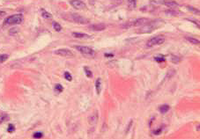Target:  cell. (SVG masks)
<instances>
[{
    "label": "cell",
    "mask_w": 200,
    "mask_h": 139,
    "mask_svg": "<svg viewBox=\"0 0 200 139\" xmlns=\"http://www.w3.org/2000/svg\"><path fill=\"white\" fill-rule=\"evenodd\" d=\"M74 48L80 53L82 54L84 57L87 58H93L95 57V52L93 49H92L89 47L86 46H74Z\"/></svg>",
    "instance_id": "obj_1"
},
{
    "label": "cell",
    "mask_w": 200,
    "mask_h": 139,
    "mask_svg": "<svg viewBox=\"0 0 200 139\" xmlns=\"http://www.w3.org/2000/svg\"><path fill=\"white\" fill-rule=\"evenodd\" d=\"M23 21V15L22 14H13L7 17L4 23L5 25H19Z\"/></svg>",
    "instance_id": "obj_2"
},
{
    "label": "cell",
    "mask_w": 200,
    "mask_h": 139,
    "mask_svg": "<svg viewBox=\"0 0 200 139\" xmlns=\"http://www.w3.org/2000/svg\"><path fill=\"white\" fill-rule=\"evenodd\" d=\"M165 41V37L164 36H155L152 39H150L147 43H146V47L147 48H152V47H154V46H158V45H160V44H163Z\"/></svg>",
    "instance_id": "obj_3"
},
{
    "label": "cell",
    "mask_w": 200,
    "mask_h": 139,
    "mask_svg": "<svg viewBox=\"0 0 200 139\" xmlns=\"http://www.w3.org/2000/svg\"><path fill=\"white\" fill-rule=\"evenodd\" d=\"M149 22H150V19H148L146 18H140V19H137L135 20H133L132 22L125 25V26H127V27H129V26H143Z\"/></svg>",
    "instance_id": "obj_4"
},
{
    "label": "cell",
    "mask_w": 200,
    "mask_h": 139,
    "mask_svg": "<svg viewBox=\"0 0 200 139\" xmlns=\"http://www.w3.org/2000/svg\"><path fill=\"white\" fill-rule=\"evenodd\" d=\"M71 19L72 21L78 23V24H81V25H85V24H88L90 22V20L79 14H76V13H72L71 14Z\"/></svg>",
    "instance_id": "obj_5"
},
{
    "label": "cell",
    "mask_w": 200,
    "mask_h": 139,
    "mask_svg": "<svg viewBox=\"0 0 200 139\" xmlns=\"http://www.w3.org/2000/svg\"><path fill=\"white\" fill-rule=\"evenodd\" d=\"M54 54L60 55V57H73L74 55L73 53L68 49V48H59L54 51Z\"/></svg>",
    "instance_id": "obj_6"
},
{
    "label": "cell",
    "mask_w": 200,
    "mask_h": 139,
    "mask_svg": "<svg viewBox=\"0 0 200 139\" xmlns=\"http://www.w3.org/2000/svg\"><path fill=\"white\" fill-rule=\"evenodd\" d=\"M70 4L72 5V6L77 10H86V6L84 2L80 1V0H71Z\"/></svg>",
    "instance_id": "obj_7"
},
{
    "label": "cell",
    "mask_w": 200,
    "mask_h": 139,
    "mask_svg": "<svg viewBox=\"0 0 200 139\" xmlns=\"http://www.w3.org/2000/svg\"><path fill=\"white\" fill-rule=\"evenodd\" d=\"M89 28L93 31H95V32H101V31H103L105 28H106V26L102 23H99V24H93V25H91L89 26Z\"/></svg>",
    "instance_id": "obj_8"
},
{
    "label": "cell",
    "mask_w": 200,
    "mask_h": 139,
    "mask_svg": "<svg viewBox=\"0 0 200 139\" xmlns=\"http://www.w3.org/2000/svg\"><path fill=\"white\" fill-rule=\"evenodd\" d=\"M72 36L77 38V39H89V38H91V36L89 35L83 34V33H72Z\"/></svg>",
    "instance_id": "obj_9"
},
{
    "label": "cell",
    "mask_w": 200,
    "mask_h": 139,
    "mask_svg": "<svg viewBox=\"0 0 200 139\" xmlns=\"http://www.w3.org/2000/svg\"><path fill=\"white\" fill-rule=\"evenodd\" d=\"M97 121H98V115L95 113V114H93V115H92L90 117H89V119H88V122H89V124H91V125H94L96 122H97Z\"/></svg>",
    "instance_id": "obj_10"
},
{
    "label": "cell",
    "mask_w": 200,
    "mask_h": 139,
    "mask_svg": "<svg viewBox=\"0 0 200 139\" xmlns=\"http://www.w3.org/2000/svg\"><path fill=\"white\" fill-rule=\"evenodd\" d=\"M165 6H167L168 7H169V8H172V9H174V8H176V7H178L179 6V5L176 3V2H174V1H168V2H166V1H164V3H163Z\"/></svg>",
    "instance_id": "obj_11"
},
{
    "label": "cell",
    "mask_w": 200,
    "mask_h": 139,
    "mask_svg": "<svg viewBox=\"0 0 200 139\" xmlns=\"http://www.w3.org/2000/svg\"><path fill=\"white\" fill-rule=\"evenodd\" d=\"M137 6V2L136 0H128V8L130 10H133L136 8Z\"/></svg>",
    "instance_id": "obj_12"
},
{
    "label": "cell",
    "mask_w": 200,
    "mask_h": 139,
    "mask_svg": "<svg viewBox=\"0 0 200 139\" xmlns=\"http://www.w3.org/2000/svg\"><path fill=\"white\" fill-rule=\"evenodd\" d=\"M95 86H96L97 94H100V93H101V90H102V86H101V78H98V79L96 80Z\"/></svg>",
    "instance_id": "obj_13"
},
{
    "label": "cell",
    "mask_w": 200,
    "mask_h": 139,
    "mask_svg": "<svg viewBox=\"0 0 200 139\" xmlns=\"http://www.w3.org/2000/svg\"><path fill=\"white\" fill-rule=\"evenodd\" d=\"M169 110V105H162L160 106V112L161 114H166Z\"/></svg>",
    "instance_id": "obj_14"
},
{
    "label": "cell",
    "mask_w": 200,
    "mask_h": 139,
    "mask_svg": "<svg viewBox=\"0 0 200 139\" xmlns=\"http://www.w3.org/2000/svg\"><path fill=\"white\" fill-rule=\"evenodd\" d=\"M166 13L168 14H170V15H173V16H177V15H182V12H178L176 11V9H172L170 11H167Z\"/></svg>",
    "instance_id": "obj_15"
},
{
    "label": "cell",
    "mask_w": 200,
    "mask_h": 139,
    "mask_svg": "<svg viewBox=\"0 0 200 139\" xmlns=\"http://www.w3.org/2000/svg\"><path fill=\"white\" fill-rule=\"evenodd\" d=\"M187 41H189L191 44H194V45H198L199 44V40H197L195 38H192V37H185Z\"/></svg>",
    "instance_id": "obj_16"
},
{
    "label": "cell",
    "mask_w": 200,
    "mask_h": 139,
    "mask_svg": "<svg viewBox=\"0 0 200 139\" xmlns=\"http://www.w3.org/2000/svg\"><path fill=\"white\" fill-rule=\"evenodd\" d=\"M42 16L45 19H51L52 18V15L48 12L47 11H45L44 9H42Z\"/></svg>",
    "instance_id": "obj_17"
},
{
    "label": "cell",
    "mask_w": 200,
    "mask_h": 139,
    "mask_svg": "<svg viewBox=\"0 0 200 139\" xmlns=\"http://www.w3.org/2000/svg\"><path fill=\"white\" fill-rule=\"evenodd\" d=\"M9 58V55L7 54H2L0 55V64H3Z\"/></svg>",
    "instance_id": "obj_18"
},
{
    "label": "cell",
    "mask_w": 200,
    "mask_h": 139,
    "mask_svg": "<svg viewBox=\"0 0 200 139\" xmlns=\"http://www.w3.org/2000/svg\"><path fill=\"white\" fill-rule=\"evenodd\" d=\"M53 28L54 30H56V32H60L62 30V26L59 23L57 22H53Z\"/></svg>",
    "instance_id": "obj_19"
},
{
    "label": "cell",
    "mask_w": 200,
    "mask_h": 139,
    "mask_svg": "<svg viewBox=\"0 0 200 139\" xmlns=\"http://www.w3.org/2000/svg\"><path fill=\"white\" fill-rule=\"evenodd\" d=\"M170 59H171V62L174 63V64H178L181 61V58L179 57H176V55H171V58Z\"/></svg>",
    "instance_id": "obj_20"
},
{
    "label": "cell",
    "mask_w": 200,
    "mask_h": 139,
    "mask_svg": "<svg viewBox=\"0 0 200 139\" xmlns=\"http://www.w3.org/2000/svg\"><path fill=\"white\" fill-rule=\"evenodd\" d=\"M153 10H154V6H146L141 8V11H143V12H153Z\"/></svg>",
    "instance_id": "obj_21"
},
{
    "label": "cell",
    "mask_w": 200,
    "mask_h": 139,
    "mask_svg": "<svg viewBox=\"0 0 200 139\" xmlns=\"http://www.w3.org/2000/svg\"><path fill=\"white\" fill-rule=\"evenodd\" d=\"M55 91H56L57 93H62V92L63 91V87L62 86V85L56 84V85L55 86Z\"/></svg>",
    "instance_id": "obj_22"
},
{
    "label": "cell",
    "mask_w": 200,
    "mask_h": 139,
    "mask_svg": "<svg viewBox=\"0 0 200 139\" xmlns=\"http://www.w3.org/2000/svg\"><path fill=\"white\" fill-rule=\"evenodd\" d=\"M84 71H85V73H86V75L87 77H93L92 71H91L87 67H85V68H84Z\"/></svg>",
    "instance_id": "obj_23"
},
{
    "label": "cell",
    "mask_w": 200,
    "mask_h": 139,
    "mask_svg": "<svg viewBox=\"0 0 200 139\" xmlns=\"http://www.w3.org/2000/svg\"><path fill=\"white\" fill-rule=\"evenodd\" d=\"M64 77H65L66 80H68V81H72V77L70 74V72H68V71H65L64 72Z\"/></svg>",
    "instance_id": "obj_24"
},
{
    "label": "cell",
    "mask_w": 200,
    "mask_h": 139,
    "mask_svg": "<svg viewBox=\"0 0 200 139\" xmlns=\"http://www.w3.org/2000/svg\"><path fill=\"white\" fill-rule=\"evenodd\" d=\"M18 32H19V28H17V27H13V28L10 29L9 34H10L11 35H15V34H17Z\"/></svg>",
    "instance_id": "obj_25"
},
{
    "label": "cell",
    "mask_w": 200,
    "mask_h": 139,
    "mask_svg": "<svg viewBox=\"0 0 200 139\" xmlns=\"http://www.w3.org/2000/svg\"><path fill=\"white\" fill-rule=\"evenodd\" d=\"M154 60L156 61V62H158V63H161V62H165V57H160H160H154Z\"/></svg>",
    "instance_id": "obj_26"
},
{
    "label": "cell",
    "mask_w": 200,
    "mask_h": 139,
    "mask_svg": "<svg viewBox=\"0 0 200 139\" xmlns=\"http://www.w3.org/2000/svg\"><path fill=\"white\" fill-rule=\"evenodd\" d=\"M34 136L35 138H42L43 136V134L42 132H36V133L34 134V136Z\"/></svg>",
    "instance_id": "obj_27"
},
{
    "label": "cell",
    "mask_w": 200,
    "mask_h": 139,
    "mask_svg": "<svg viewBox=\"0 0 200 139\" xmlns=\"http://www.w3.org/2000/svg\"><path fill=\"white\" fill-rule=\"evenodd\" d=\"M186 7H187L190 11H191V12H195V13H199V11H198L197 9H196V8H193V7L189 6H187Z\"/></svg>",
    "instance_id": "obj_28"
},
{
    "label": "cell",
    "mask_w": 200,
    "mask_h": 139,
    "mask_svg": "<svg viewBox=\"0 0 200 139\" xmlns=\"http://www.w3.org/2000/svg\"><path fill=\"white\" fill-rule=\"evenodd\" d=\"M14 130H15V127L13 124H9V126H8V132L13 133Z\"/></svg>",
    "instance_id": "obj_29"
},
{
    "label": "cell",
    "mask_w": 200,
    "mask_h": 139,
    "mask_svg": "<svg viewBox=\"0 0 200 139\" xmlns=\"http://www.w3.org/2000/svg\"><path fill=\"white\" fill-rule=\"evenodd\" d=\"M6 12H4V11H0V18L1 17H4V16H6Z\"/></svg>",
    "instance_id": "obj_30"
},
{
    "label": "cell",
    "mask_w": 200,
    "mask_h": 139,
    "mask_svg": "<svg viewBox=\"0 0 200 139\" xmlns=\"http://www.w3.org/2000/svg\"><path fill=\"white\" fill-rule=\"evenodd\" d=\"M161 130H162V129H161V128H160V129H158L157 131H154L153 133H154L155 135H159V134H160V133L161 132Z\"/></svg>",
    "instance_id": "obj_31"
},
{
    "label": "cell",
    "mask_w": 200,
    "mask_h": 139,
    "mask_svg": "<svg viewBox=\"0 0 200 139\" xmlns=\"http://www.w3.org/2000/svg\"><path fill=\"white\" fill-rule=\"evenodd\" d=\"M105 57H114L113 54H105Z\"/></svg>",
    "instance_id": "obj_32"
},
{
    "label": "cell",
    "mask_w": 200,
    "mask_h": 139,
    "mask_svg": "<svg viewBox=\"0 0 200 139\" xmlns=\"http://www.w3.org/2000/svg\"><path fill=\"white\" fill-rule=\"evenodd\" d=\"M113 1L116 2V3H117V4H121L123 2V0H113Z\"/></svg>",
    "instance_id": "obj_33"
}]
</instances>
